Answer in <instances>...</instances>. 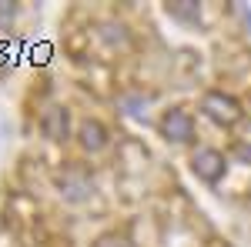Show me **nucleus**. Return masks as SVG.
I'll use <instances>...</instances> for the list:
<instances>
[{
	"instance_id": "nucleus-1",
	"label": "nucleus",
	"mask_w": 251,
	"mask_h": 247,
	"mask_svg": "<svg viewBox=\"0 0 251 247\" xmlns=\"http://www.w3.org/2000/svg\"><path fill=\"white\" fill-rule=\"evenodd\" d=\"M201 111L211 120H218V124H238L241 120V104L234 97L221 94V90H208L204 100H201Z\"/></svg>"
},
{
	"instance_id": "nucleus-5",
	"label": "nucleus",
	"mask_w": 251,
	"mask_h": 247,
	"mask_svg": "<svg viewBox=\"0 0 251 247\" xmlns=\"http://www.w3.org/2000/svg\"><path fill=\"white\" fill-rule=\"evenodd\" d=\"M80 144H84L87 151H100V147L107 144V131H104L97 120H87V124L80 127Z\"/></svg>"
},
{
	"instance_id": "nucleus-6",
	"label": "nucleus",
	"mask_w": 251,
	"mask_h": 247,
	"mask_svg": "<svg viewBox=\"0 0 251 247\" xmlns=\"http://www.w3.org/2000/svg\"><path fill=\"white\" fill-rule=\"evenodd\" d=\"M168 14L174 20H181V23H201V7L198 3H168Z\"/></svg>"
},
{
	"instance_id": "nucleus-3",
	"label": "nucleus",
	"mask_w": 251,
	"mask_h": 247,
	"mask_svg": "<svg viewBox=\"0 0 251 247\" xmlns=\"http://www.w3.org/2000/svg\"><path fill=\"white\" fill-rule=\"evenodd\" d=\"M161 134L168 137V140H174V144H188L194 137V120L188 111H181V107H174V111H168V114L161 117Z\"/></svg>"
},
{
	"instance_id": "nucleus-7",
	"label": "nucleus",
	"mask_w": 251,
	"mask_h": 247,
	"mask_svg": "<svg viewBox=\"0 0 251 247\" xmlns=\"http://www.w3.org/2000/svg\"><path fill=\"white\" fill-rule=\"evenodd\" d=\"M121 107H127V114H144V111H141V107H144V100H141V97H121Z\"/></svg>"
},
{
	"instance_id": "nucleus-2",
	"label": "nucleus",
	"mask_w": 251,
	"mask_h": 247,
	"mask_svg": "<svg viewBox=\"0 0 251 247\" xmlns=\"http://www.w3.org/2000/svg\"><path fill=\"white\" fill-rule=\"evenodd\" d=\"M194 174L201 177V180H208V184H218L221 177H225V167H228V160H225V154L214 151V147H204V151L194 154L191 160Z\"/></svg>"
},
{
	"instance_id": "nucleus-4",
	"label": "nucleus",
	"mask_w": 251,
	"mask_h": 247,
	"mask_svg": "<svg viewBox=\"0 0 251 247\" xmlns=\"http://www.w3.org/2000/svg\"><path fill=\"white\" fill-rule=\"evenodd\" d=\"M67 127H71V120H67V111L64 107H50V111H44L40 117V131L47 140H64L67 137Z\"/></svg>"
}]
</instances>
